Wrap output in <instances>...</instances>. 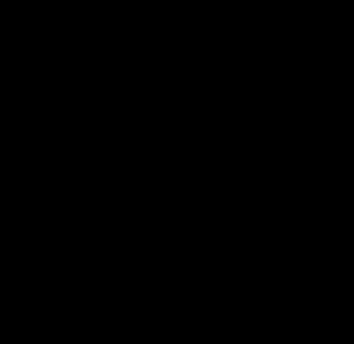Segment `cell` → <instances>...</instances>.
Here are the masks:
<instances>
[]
</instances>
